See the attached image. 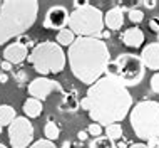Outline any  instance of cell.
Segmentation results:
<instances>
[{"label":"cell","instance_id":"cell-25","mask_svg":"<svg viewBox=\"0 0 159 148\" xmlns=\"http://www.w3.org/2000/svg\"><path fill=\"white\" fill-rule=\"evenodd\" d=\"M15 42H17L19 46L25 47L27 51H29V47L32 46V39L29 37V36H25V34H22V36H19V37H17V41H15Z\"/></svg>","mask_w":159,"mask_h":148},{"label":"cell","instance_id":"cell-8","mask_svg":"<svg viewBox=\"0 0 159 148\" xmlns=\"http://www.w3.org/2000/svg\"><path fill=\"white\" fill-rule=\"evenodd\" d=\"M8 141L12 148H27L34 141V125L25 116L17 118L8 125Z\"/></svg>","mask_w":159,"mask_h":148},{"label":"cell","instance_id":"cell-19","mask_svg":"<svg viewBox=\"0 0 159 148\" xmlns=\"http://www.w3.org/2000/svg\"><path fill=\"white\" fill-rule=\"evenodd\" d=\"M44 135H45V140H49V141H55L59 136H61V128L57 126V123H54L52 120H49V121L45 123Z\"/></svg>","mask_w":159,"mask_h":148},{"label":"cell","instance_id":"cell-16","mask_svg":"<svg viewBox=\"0 0 159 148\" xmlns=\"http://www.w3.org/2000/svg\"><path fill=\"white\" fill-rule=\"evenodd\" d=\"M77 110H79V99H77L74 94L66 93V94L62 96L61 111H70V113H75Z\"/></svg>","mask_w":159,"mask_h":148},{"label":"cell","instance_id":"cell-17","mask_svg":"<svg viewBox=\"0 0 159 148\" xmlns=\"http://www.w3.org/2000/svg\"><path fill=\"white\" fill-rule=\"evenodd\" d=\"M74 41H75V36H74V32H72L69 27H64V29H61L57 32V44L61 47L72 46V42H74Z\"/></svg>","mask_w":159,"mask_h":148},{"label":"cell","instance_id":"cell-14","mask_svg":"<svg viewBox=\"0 0 159 148\" xmlns=\"http://www.w3.org/2000/svg\"><path fill=\"white\" fill-rule=\"evenodd\" d=\"M104 25L109 30H119L124 25V12L119 7H112L104 14Z\"/></svg>","mask_w":159,"mask_h":148},{"label":"cell","instance_id":"cell-20","mask_svg":"<svg viewBox=\"0 0 159 148\" xmlns=\"http://www.w3.org/2000/svg\"><path fill=\"white\" fill-rule=\"evenodd\" d=\"M106 136L109 138V140H112L114 143L117 140H121L122 138V126L119 123H112V125L106 126Z\"/></svg>","mask_w":159,"mask_h":148},{"label":"cell","instance_id":"cell-3","mask_svg":"<svg viewBox=\"0 0 159 148\" xmlns=\"http://www.w3.org/2000/svg\"><path fill=\"white\" fill-rule=\"evenodd\" d=\"M39 2L35 0H5L0 5V46L25 34L35 24Z\"/></svg>","mask_w":159,"mask_h":148},{"label":"cell","instance_id":"cell-6","mask_svg":"<svg viewBox=\"0 0 159 148\" xmlns=\"http://www.w3.org/2000/svg\"><path fill=\"white\" fill-rule=\"evenodd\" d=\"M67 25L75 37H99L104 30V14L96 5L84 2L69 14Z\"/></svg>","mask_w":159,"mask_h":148},{"label":"cell","instance_id":"cell-4","mask_svg":"<svg viewBox=\"0 0 159 148\" xmlns=\"http://www.w3.org/2000/svg\"><path fill=\"white\" fill-rule=\"evenodd\" d=\"M129 123L139 140L159 138V103L152 99L136 103L129 111Z\"/></svg>","mask_w":159,"mask_h":148},{"label":"cell","instance_id":"cell-11","mask_svg":"<svg viewBox=\"0 0 159 148\" xmlns=\"http://www.w3.org/2000/svg\"><path fill=\"white\" fill-rule=\"evenodd\" d=\"M141 61H143L146 69L151 71H159V42H152V44L146 46L143 52H141Z\"/></svg>","mask_w":159,"mask_h":148},{"label":"cell","instance_id":"cell-15","mask_svg":"<svg viewBox=\"0 0 159 148\" xmlns=\"http://www.w3.org/2000/svg\"><path fill=\"white\" fill-rule=\"evenodd\" d=\"M22 110L25 113V118H39V116L42 115V110H44V104L42 101H39L35 98H27L24 101V106Z\"/></svg>","mask_w":159,"mask_h":148},{"label":"cell","instance_id":"cell-5","mask_svg":"<svg viewBox=\"0 0 159 148\" xmlns=\"http://www.w3.org/2000/svg\"><path fill=\"white\" fill-rule=\"evenodd\" d=\"M27 61L42 77H45L47 74L62 72L67 64V56L57 42L45 41L34 47L32 52L27 56Z\"/></svg>","mask_w":159,"mask_h":148},{"label":"cell","instance_id":"cell-38","mask_svg":"<svg viewBox=\"0 0 159 148\" xmlns=\"http://www.w3.org/2000/svg\"><path fill=\"white\" fill-rule=\"evenodd\" d=\"M157 42H159V34H157Z\"/></svg>","mask_w":159,"mask_h":148},{"label":"cell","instance_id":"cell-37","mask_svg":"<svg viewBox=\"0 0 159 148\" xmlns=\"http://www.w3.org/2000/svg\"><path fill=\"white\" fill-rule=\"evenodd\" d=\"M2 130H3V126H2V125H0V133H2Z\"/></svg>","mask_w":159,"mask_h":148},{"label":"cell","instance_id":"cell-26","mask_svg":"<svg viewBox=\"0 0 159 148\" xmlns=\"http://www.w3.org/2000/svg\"><path fill=\"white\" fill-rule=\"evenodd\" d=\"M151 91L159 94V71L154 72V76L151 77Z\"/></svg>","mask_w":159,"mask_h":148},{"label":"cell","instance_id":"cell-18","mask_svg":"<svg viewBox=\"0 0 159 148\" xmlns=\"http://www.w3.org/2000/svg\"><path fill=\"white\" fill-rule=\"evenodd\" d=\"M15 118H17V115L12 106H8V104H2L0 106V125L2 126H8Z\"/></svg>","mask_w":159,"mask_h":148},{"label":"cell","instance_id":"cell-29","mask_svg":"<svg viewBox=\"0 0 159 148\" xmlns=\"http://www.w3.org/2000/svg\"><path fill=\"white\" fill-rule=\"evenodd\" d=\"M25 79H27V77H25V72H24V71H20V72H19V74H17V76H15V81L19 82V86H24Z\"/></svg>","mask_w":159,"mask_h":148},{"label":"cell","instance_id":"cell-12","mask_svg":"<svg viewBox=\"0 0 159 148\" xmlns=\"http://www.w3.org/2000/svg\"><path fill=\"white\" fill-rule=\"evenodd\" d=\"M27 56H29V51L25 49V47L19 46L17 42H14V44H8L5 49H3V61L10 62L12 66H14V64L24 62V61L27 59Z\"/></svg>","mask_w":159,"mask_h":148},{"label":"cell","instance_id":"cell-27","mask_svg":"<svg viewBox=\"0 0 159 148\" xmlns=\"http://www.w3.org/2000/svg\"><path fill=\"white\" fill-rule=\"evenodd\" d=\"M149 29H151L154 34H159V17H152V19L149 20Z\"/></svg>","mask_w":159,"mask_h":148},{"label":"cell","instance_id":"cell-21","mask_svg":"<svg viewBox=\"0 0 159 148\" xmlns=\"http://www.w3.org/2000/svg\"><path fill=\"white\" fill-rule=\"evenodd\" d=\"M89 148H117L112 140H109L107 136H97L89 143Z\"/></svg>","mask_w":159,"mask_h":148},{"label":"cell","instance_id":"cell-30","mask_svg":"<svg viewBox=\"0 0 159 148\" xmlns=\"http://www.w3.org/2000/svg\"><path fill=\"white\" fill-rule=\"evenodd\" d=\"M12 67H14V66H12L10 62H7V61H2V62H0V69H2V72H7V71H10Z\"/></svg>","mask_w":159,"mask_h":148},{"label":"cell","instance_id":"cell-2","mask_svg":"<svg viewBox=\"0 0 159 148\" xmlns=\"http://www.w3.org/2000/svg\"><path fill=\"white\" fill-rule=\"evenodd\" d=\"M66 56L72 74L89 86L104 76L111 61L109 47L99 37H75Z\"/></svg>","mask_w":159,"mask_h":148},{"label":"cell","instance_id":"cell-24","mask_svg":"<svg viewBox=\"0 0 159 148\" xmlns=\"http://www.w3.org/2000/svg\"><path fill=\"white\" fill-rule=\"evenodd\" d=\"M30 148H57L55 146V143L54 141H49V140H37V141H34Z\"/></svg>","mask_w":159,"mask_h":148},{"label":"cell","instance_id":"cell-7","mask_svg":"<svg viewBox=\"0 0 159 148\" xmlns=\"http://www.w3.org/2000/svg\"><path fill=\"white\" fill-rule=\"evenodd\" d=\"M116 64H117V67H119L117 77L126 88L141 84V81L144 79L146 67H144V64H143V61H141L139 56L131 54V52H124V54L117 56Z\"/></svg>","mask_w":159,"mask_h":148},{"label":"cell","instance_id":"cell-36","mask_svg":"<svg viewBox=\"0 0 159 148\" xmlns=\"http://www.w3.org/2000/svg\"><path fill=\"white\" fill-rule=\"evenodd\" d=\"M0 148H7L5 145H3V143H0Z\"/></svg>","mask_w":159,"mask_h":148},{"label":"cell","instance_id":"cell-32","mask_svg":"<svg viewBox=\"0 0 159 148\" xmlns=\"http://www.w3.org/2000/svg\"><path fill=\"white\" fill-rule=\"evenodd\" d=\"M87 136H89V135H87V131H84V130L77 133V138H79L80 141H85V140H87Z\"/></svg>","mask_w":159,"mask_h":148},{"label":"cell","instance_id":"cell-35","mask_svg":"<svg viewBox=\"0 0 159 148\" xmlns=\"http://www.w3.org/2000/svg\"><path fill=\"white\" fill-rule=\"evenodd\" d=\"M61 148H70V141H66V143H64V145H62Z\"/></svg>","mask_w":159,"mask_h":148},{"label":"cell","instance_id":"cell-10","mask_svg":"<svg viewBox=\"0 0 159 148\" xmlns=\"http://www.w3.org/2000/svg\"><path fill=\"white\" fill-rule=\"evenodd\" d=\"M69 22V10L64 5H54L47 10L44 19V29L49 30H61L67 27Z\"/></svg>","mask_w":159,"mask_h":148},{"label":"cell","instance_id":"cell-9","mask_svg":"<svg viewBox=\"0 0 159 148\" xmlns=\"http://www.w3.org/2000/svg\"><path fill=\"white\" fill-rule=\"evenodd\" d=\"M27 93H29V96H30V98H35V99H39V101L44 103L52 93H61L62 96H64V94H66V91H64L62 84L59 81L50 79V77L39 76V77L32 79L27 84Z\"/></svg>","mask_w":159,"mask_h":148},{"label":"cell","instance_id":"cell-1","mask_svg":"<svg viewBox=\"0 0 159 148\" xmlns=\"http://www.w3.org/2000/svg\"><path fill=\"white\" fill-rule=\"evenodd\" d=\"M79 108L85 110L94 123L109 126L119 123L132 108V96L119 77L102 76L89 86L85 98L79 99Z\"/></svg>","mask_w":159,"mask_h":148},{"label":"cell","instance_id":"cell-23","mask_svg":"<svg viewBox=\"0 0 159 148\" xmlns=\"http://www.w3.org/2000/svg\"><path fill=\"white\" fill-rule=\"evenodd\" d=\"M85 131H87L89 136H94V138L102 136V126L97 125V123H91V125H89V128L85 130Z\"/></svg>","mask_w":159,"mask_h":148},{"label":"cell","instance_id":"cell-34","mask_svg":"<svg viewBox=\"0 0 159 148\" xmlns=\"http://www.w3.org/2000/svg\"><path fill=\"white\" fill-rule=\"evenodd\" d=\"M129 148H148V146H146L144 143H134V145H131Z\"/></svg>","mask_w":159,"mask_h":148},{"label":"cell","instance_id":"cell-31","mask_svg":"<svg viewBox=\"0 0 159 148\" xmlns=\"http://www.w3.org/2000/svg\"><path fill=\"white\" fill-rule=\"evenodd\" d=\"M148 148H159V138H152V140H148Z\"/></svg>","mask_w":159,"mask_h":148},{"label":"cell","instance_id":"cell-28","mask_svg":"<svg viewBox=\"0 0 159 148\" xmlns=\"http://www.w3.org/2000/svg\"><path fill=\"white\" fill-rule=\"evenodd\" d=\"M143 5L146 8H149V10H152V8H156V0H143Z\"/></svg>","mask_w":159,"mask_h":148},{"label":"cell","instance_id":"cell-22","mask_svg":"<svg viewBox=\"0 0 159 148\" xmlns=\"http://www.w3.org/2000/svg\"><path fill=\"white\" fill-rule=\"evenodd\" d=\"M127 15H129V20H131L132 24H141L144 20V12L141 10V8H131V10L127 12Z\"/></svg>","mask_w":159,"mask_h":148},{"label":"cell","instance_id":"cell-13","mask_svg":"<svg viewBox=\"0 0 159 148\" xmlns=\"http://www.w3.org/2000/svg\"><path fill=\"white\" fill-rule=\"evenodd\" d=\"M121 41L127 47L137 49V47H141V46H143V42H144V32L139 27H129V29H126L121 34Z\"/></svg>","mask_w":159,"mask_h":148},{"label":"cell","instance_id":"cell-33","mask_svg":"<svg viewBox=\"0 0 159 148\" xmlns=\"http://www.w3.org/2000/svg\"><path fill=\"white\" fill-rule=\"evenodd\" d=\"M0 82H2V84L8 82V76H7V72H2V71H0Z\"/></svg>","mask_w":159,"mask_h":148}]
</instances>
